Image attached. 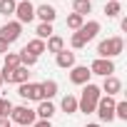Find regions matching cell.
Instances as JSON below:
<instances>
[{"instance_id": "6da1fadb", "label": "cell", "mask_w": 127, "mask_h": 127, "mask_svg": "<svg viewBox=\"0 0 127 127\" xmlns=\"http://www.w3.org/2000/svg\"><path fill=\"white\" fill-rule=\"evenodd\" d=\"M100 97H102V90H100L97 85H92V82L82 85V97L77 100V112H85V115L95 112V107H97V100H100Z\"/></svg>"}, {"instance_id": "7a4b0ae2", "label": "cell", "mask_w": 127, "mask_h": 127, "mask_svg": "<svg viewBox=\"0 0 127 127\" xmlns=\"http://www.w3.org/2000/svg\"><path fill=\"white\" fill-rule=\"evenodd\" d=\"M122 50H125V40H122L120 35H115V37H107V40H102V42L97 45V57L112 60V57L122 55Z\"/></svg>"}, {"instance_id": "3957f363", "label": "cell", "mask_w": 127, "mask_h": 127, "mask_svg": "<svg viewBox=\"0 0 127 127\" xmlns=\"http://www.w3.org/2000/svg\"><path fill=\"white\" fill-rule=\"evenodd\" d=\"M35 120H37V115H35V110H30L28 105L13 107V112H10V122L18 125V127H28V125H32Z\"/></svg>"}, {"instance_id": "277c9868", "label": "cell", "mask_w": 127, "mask_h": 127, "mask_svg": "<svg viewBox=\"0 0 127 127\" xmlns=\"http://www.w3.org/2000/svg\"><path fill=\"white\" fill-rule=\"evenodd\" d=\"M95 112H97V117H100L102 122H112V120H115V97H107V95H102V97L97 100V107H95Z\"/></svg>"}, {"instance_id": "5b68a950", "label": "cell", "mask_w": 127, "mask_h": 127, "mask_svg": "<svg viewBox=\"0 0 127 127\" xmlns=\"http://www.w3.org/2000/svg\"><path fill=\"white\" fill-rule=\"evenodd\" d=\"M15 18H18L20 25L32 23V20H35V5L30 3V0H20V3L15 5Z\"/></svg>"}, {"instance_id": "8992f818", "label": "cell", "mask_w": 127, "mask_h": 127, "mask_svg": "<svg viewBox=\"0 0 127 127\" xmlns=\"http://www.w3.org/2000/svg\"><path fill=\"white\" fill-rule=\"evenodd\" d=\"M18 95L23 100H32V102H42V92H40V82H23L18 85Z\"/></svg>"}, {"instance_id": "52a82bcc", "label": "cell", "mask_w": 127, "mask_h": 127, "mask_svg": "<svg viewBox=\"0 0 127 127\" xmlns=\"http://www.w3.org/2000/svg\"><path fill=\"white\" fill-rule=\"evenodd\" d=\"M90 72L92 75H100V77H110V75H115V62L112 60H105V57H97L90 65Z\"/></svg>"}, {"instance_id": "ba28073f", "label": "cell", "mask_w": 127, "mask_h": 127, "mask_svg": "<svg viewBox=\"0 0 127 127\" xmlns=\"http://www.w3.org/2000/svg\"><path fill=\"white\" fill-rule=\"evenodd\" d=\"M20 35H23V25H20L18 20H13V23H5L3 28H0V37H3L5 42H10V45H13V42H15Z\"/></svg>"}, {"instance_id": "9c48e42d", "label": "cell", "mask_w": 127, "mask_h": 127, "mask_svg": "<svg viewBox=\"0 0 127 127\" xmlns=\"http://www.w3.org/2000/svg\"><path fill=\"white\" fill-rule=\"evenodd\" d=\"M90 77H92V72H90L87 65H75V67H70V82H72V85H87Z\"/></svg>"}, {"instance_id": "30bf717a", "label": "cell", "mask_w": 127, "mask_h": 127, "mask_svg": "<svg viewBox=\"0 0 127 127\" xmlns=\"http://www.w3.org/2000/svg\"><path fill=\"white\" fill-rule=\"evenodd\" d=\"M97 32H100V23H97V20H87V23H82V28L77 30V35H80V40H82L85 45H87L90 40H95Z\"/></svg>"}, {"instance_id": "8fae6325", "label": "cell", "mask_w": 127, "mask_h": 127, "mask_svg": "<svg viewBox=\"0 0 127 127\" xmlns=\"http://www.w3.org/2000/svg\"><path fill=\"white\" fill-rule=\"evenodd\" d=\"M102 95H107V97H115V95H120L122 92V80L120 77H115V75H110V77H105V82H102Z\"/></svg>"}, {"instance_id": "7c38bea8", "label": "cell", "mask_w": 127, "mask_h": 127, "mask_svg": "<svg viewBox=\"0 0 127 127\" xmlns=\"http://www.w3.org/2000/svg\"><path fill=\"white\" fill-rule=\"evenodd\" d=\"M55 65L62 67V70L75 67V52H72V50H62V52H57V55H55Z\"/></svg>"}, {"instance_id": "4fadbf2b", "label": "cell", "mask_w": 127, "mask_h": 127, "mask_svg": "<svg viewBox=\"0 0 127 127\" xmlns=\"http://www.w3.org/2000/svg\"><path fill=\"white\" fill-rule=\"evenodd\" d=\"M35 18H40V23H52V20L57 18V10H55L52 5L42 3V5H37V8H35Z\"/></svg>"}, {"instance_id": "5bb4252c", "label": "cell", "mask_w": 127, "mask_h": 127, "mask_svg": "<svg viewBox=\"0 0 127 127\" xmlns=\"http://www.w3.org/2000/svg\"><path fill=\"white\" fill-rule=\"evenodd\" d=\"M57 110H55V105L50 102V100H42V102H37V110H35V115H37V120H52V115H55Z\"/></svg>"}, {"instance_id": "9a60e30c", "label": "cell", "mask_w": 127, "mask_h": 127, "mask_svg": "<svg viewBox=\"0 0 127 127\" xmlns=\"http://www.w3.org/2000/svg\"><path fill=\"white\" fill-rule=\"evenodd\" d=\"M62 50H65V40H62L60 35H52V37H47V40H45V52L57 55V52H62Z\"/></svg>"}, {"instance_id": "2e32d148", "label": "cell", "mask_w": 127, "mask_h": 127, "mask_svg": "<svg viewBox=\"0 0 127 127\" xmlns=\"http://www.w3.org/2000/svg\"><path fill=\"white\" fill-rule=\"evenodd\" d=\"M40 92H42V100H52V97L57 95V82H55V80L40 82Z\"/></svg>"}, {"instance_id": "e0dca14e", "label": "cell", "mask_w": 127, "mask_h": 127, "mask_svg": "<svg viewBox=\"0 0 127 127\" xmlns=\"http://www.w3.org/2000/svg\"><path fill=\"white\" fill-rule=\"evenodd\" d=\"M60 110L67 112V115H75V112H77V97H75V95H65L62 102H60Z\"/></svg>"}, {"instance_id": "ac0fdd59", "label": "cell", "mask_w": 127, "mask_h": 127, "mask_svg": "<svg viewBox=\"0 0 127 127\" xmlns=\"http://www.w3.org/2000/svg\"><path fill=\"white\" fill-rule=\"evenodd\" d=\"M25 50H28L32 57H40V55L45 52V40H37V37H32V40L25 45Z\"/></svg>"}, {"instance_id": "d6986e66", "label": "cell", "mask_w": 127, "mask_h": 127, "mask_svg": "<svg viewBox=\"0 0 127 127\" xmlns=\"http://www.w3.org/2000/svg\"><path fill=\"white\" fill-rule=\"evenodd\" d=\"M72 10L85 18L87 13H92V3H90V0H72Z\"/></svg>"}, {"instance_id": "ffe728a7", "label": "cell", "mask_w": 127, "mask_h": 127, "mask_svg": "<svg viewBox=\"0 0 127 127\" xmlns=\"http://www.w3.org/2000/svg\"><path fill=\"white\" fill-rule=\"evenodd\" d=\"M35 35H37V40H47V37H52V35H55L52 23H40L37 30H35Z\"/></svg>"}, {"instance_id": "44dd1931", "label": "cell", "mask_w": 127, "mask_h": 127, "mask_svg": "<svg viewBox=\"0 0 127 127\" xmlns=\"http://www.w3.org/2000/svg\"><path fill=\"white\" fill-rule=\"evenodd\" d=\"M82 23H85V18H82V15H77V13H70V15H67V20H65V25H67L70 30H75V32L82 28Z\"/></svg>"}, {"instance_id": "7402d4cb", "label": "cell", "mask_w": 127, "mask_h": 127, "mask_svg": "<svg viewBox=\"0 0 127 127\" xmlns=\"http://www.w3.org/2000/svg\"><path fill=\"white\" fill-rule=\"evenodd\" d=\"M20 65V57L18 52H5V62H3V70H15Z\"/></svg>"}, {"instance_id": "603a6c76", "label": "cell", "mask_w": 127, "mask_h": 127, "mask_svg": "<svg viewBox=\"0 0 127 127\" xmlns=\"http://www.w3.org/2000/svg\"><path fill=\"white\" fill-rule=\"evenodd\" d=\"M18 57H20V65H23V67H28V70H30V67L35 65V62H37V57H32V55H30V52H28L25 47H23V50L18 52Z\"/></svg>"}, {"instance_id": "cb8c5ba5", "label": "cell", "mask_w": 127, "mask_h": 127, "mask_svg": "<svg viewBox=\"0 0 127 127\" xmlns=\"http://www.w3.org/2000/svg\"><path fill=\"white\" fill-rule=\"evenodd\" d=\"M122 13V3H117V0H110V3L105 5V15L107 18H117Z\"/></svg>"}, {"instance_id": "d4e9b609", "label": "cell", "mask_w": 127, "mask_h": 127, "mask_svg": "<svg viewBox=\"0 0 127 127\" xmlns=\"http://www.w3.org/2000/svg\"><path fill=\"white\" fill-rule=\"evenodd\" d=\"M15 5H18L15 0H0V15H5V18L15 15Z\"/></svg>"}, {"instance_id": "484cf974", "label": "cell", "mask_w": 127, "mask_h": 127, "mask_svg": "<svg viewBox=\"0 0 127 127\" xmlns=\"http://www.w3.org/2000/svg\"><path fill=\"white\" fill-rule=\"evenodd\" d=\"M115 120H127V102L125 100L115 102Z\"/></svg>"}, {"instance_id": "4316f807", "label": "cell", "mask_w": 127, "mask_h": 127, "mask_svg": "<svg viewBox=\"0 0 127 127\" xmlns=\"http://www.w3.org/2000/svg\"><path fill=\"white\" fill-rule=\"evenodd\" d=\"M10 112H13V105H10V100L0 97V117H10Z\"/></svg>"}, {"instance_id": "83f0119b", "label": "cell", "mask_w": 127, "mask_h": 127, "mask_svg": "<svg viewBox=\"0 0 127 127\" xmlns=\"http://www.w3.org/2000/svg\"><path fill=\"white\" fill-rule=\"evenodd\" d=\"M70 47H72V50H82V47H85V42L80 40L77 32H72V37H70Z\"/></svg>"}, {"instance_id": "f1b7e54d", "label": "cell", "mask_w": 127, "mask_h": 127, "mask_svg": "<svg viewBox=\"0 0 127 127\" xmlns=\"http://www.w3.org/2000/svg\"><path fill=\"white\" fill-rule=\"evenodd\" d=\"M32 127H52V125H50V120H35Z\"/></svg>"}, {"instance_id": "f546056e", "label": "cell", "mask_w": 127, "mask_h": 127, "mask_svg": "<svg viewBox=\"0 0 127 127\" xmlns=\"http://www.w3.org/2000/svg\"><path fill=\"white\" fill-rule=\"evenodd\" d=\"M8 47H10V42H5L3 37H0V55H5V52H8Z\"/></svg>"}, {"instance_id": "4dcf8cb0", "label": "cell", "mask_w": 127, "mask_h": 127, "mask_svg": "<svg viewBox=\"0 0 127 127\" xmlns=\"http://www.w3.org/2000/svg\"><path fill=\"white\" fill-rule=\"evenodd\" d=\"M0 127H13V122H10V117H0Z\"/></svg>"}, {"instance_id": "1f68e13d", "label": "cell", "mask_w": 127, "mask_h": 127, "mask_svg": "<svg viewBox=\"0 0 127 127\" xmlns=\"http://www.w3.org/2000/svg\"><path fill=\"white\" fill-rule=\"evenodd\" d=\"M85 127H100V125H97V122H90V125H85Z\"/></svg>"}, {"instance_id": "d6a6232c", "label": "cell", "mask_w": 127, "mask_h": 127, "mask_svg": "<svg viewBox=\"0 0 127 127\" xmlns=\"http://www.w3.org/2000/svg\"><path fill=\"white\" fill-rule=\"evenodd\" d=\"M3 85H5V82H3V77H0V87H3Z\"/></svg>"}, {"instance_id": "836d02e7", "label": "cell", "mask_w": 127, "mask_h": 127, "mask_svg": "<svg viewBox=\"0 0 127 127\" xmlns=\"http://www.w3.org/2000/svg\"><path fill=\"white\" fill-rule=\"evenodd\" d=\"M117 3H122V0H117Z\"/></svg>"}, {"instance_id": "e575fe53", "label": "cell", "mask_w": 127, "mask_h": 127, "mask_svg": "<svg viewBox=\"0 0 127 127\" xmlns=\"http://www.w3.org/2000/svg\"><path fill=\"white\" fill-rule=\"evenodd\" d=\"M15 3H20V0H15Z\"/></svg>"}, {"instance_id": "d590c367", "label": "cell", "mask_w": 127, "mask_h": 127, "mask_svg": "<svg viewBox=\"0 0 127 127\" xmlns=\"http://www.w3.org/2000/svg\"><path fill=\"white\" fill-rule=\"evenodd\" d=\"M13 127H18V125H13Z\"/></svg>"}]
</instances>
